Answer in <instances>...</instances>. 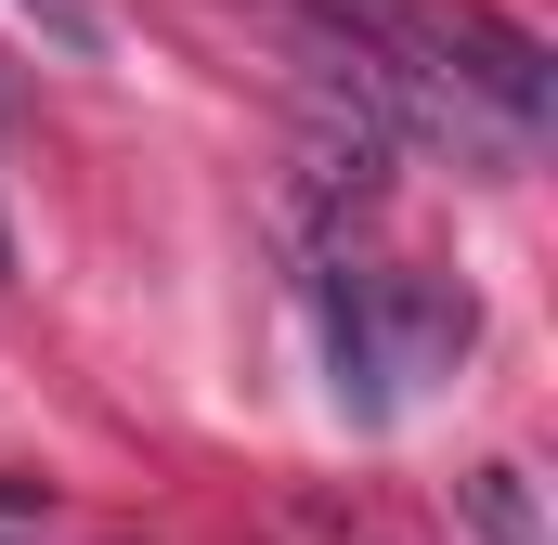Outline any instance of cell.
I'll list each match as a JSON object with an SVG mask.
<instances>
[{"instance_id": "3957f363", "label": "cell", "mask_w": 558, "mask_h": 545, "mask_svg": "<svg viewBox=\"0 0 558 545\" xmlns=\"http://www.w3.org/2000/svg\"><path fill=\"white\" fill-rule=\"evenodd\" d=\"M454 507H468V533H481V545H546L533 468H507V455H494V468H468V481H454Z\"/></svg>"}, {"instance_id": "6da1fadb", "label": "cell", "mask_w": 558, "mask_h": 545, "mask_svg": "<svg viewBox=\"0 0 558 545\" xmlns=\"http://www.w3.org/2000/svg\"><path fill=\"white\" fill-rule=\"evenodd\" d=\"M312 312H325V364H338V403L351 415H390L416 403L428 377H454L481 351V299L454 272L416 261H312Z\"/></svg>"}, {"instance_id": "5b68a950", "label": "cell", "mask_w": 558, "mask_h": 545, "mask_svg": "<svg viewBox=\"0 0 558 545\" xmlns=\"http://www.w3.org/2000/svg\"><path fill=\"white\" fill-rule=\"evenodd\" d=\"M0 272H13V247H0Z\"/></svg>"}, {"instance_id": "277c9868", "label": "cell", "mask_w": 558, "mask_h": 545, "mask_svg": "<svg viewBox=\"0 0 558 545\" xmlns=\"http://www.w3.org/2000/svg\"><path fill=\"white\" fill-rule=\"evenodd\" d=\"M13 13H26V26H39V39L65 52V65H105V52H118V26H105V0H13Z\"/></svg>"}, {"instance_id": "7a4b0ae2", "label": "cell", "mask_w": 558, "mask_h": 545, "mask_svg": "<svg viewBox=\"0 0 558 545\" xmlns=\"http://www.w3.org/2000/svg\"><path fill=\"white\" fill-rule=\"evenodd\" d=\"M428 39H441V65H454V78H468L520 143L558 118V65H546L533 26H507V13H481V0H428Z\"/></svg>"}]
</instances>
